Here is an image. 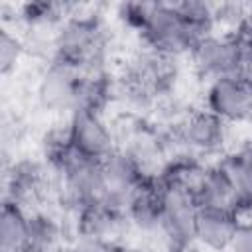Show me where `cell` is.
I'll list each match as a JSON object with an SVG mask.
<instances>
[{
    "instance_id": "cell-1",
    "label": "cell",
    "mask_w": 252,
    "mask_h": 252,
    "mask_svg": "<svg viewBox=\"0 0 252 252\" xmlns=\"http://www.w3.org/2000/svg\"><path fill=\"white\" fill-rule=\"evenodd\" d=\"M252 51V37L246 33H209L201 37L191 53L193 65L209 81L238 77L246 55Z\"/></svg>"
},
{
    "instance_id": "cell-2",
    "label": "cell",
    "mask_w": 252,
    "mask_h": 252,
    "mask_svg": "<svg viewBox=\"0 0 252 252\" xmlns=\"http://www.w3.org/2000/svg\"><path fill=\"white\" fill-rule=\"evenodd\" d=\"M138 30L142 32L148 47L165 57L191 51L197 43V37L185 24L175 4H144V16Z\"/></svg>"
},
{
    "instance_id": "cell-3",
    "label": "cell",
    "mask_w": 252,
    "mask_h": 252,
    "mask_svg": "<svg viewBox=\"0 0 252 252\" xmlns=\"http://www.w3.org/2000/svg\"><path fill=\"white\" fill-rule=\"evenodd\" d=\"M55 55L75 63L83 73H102L104 33L94 18L63 20L55 35Z\"/></svg>"
},
{
    "instance_id": "cell-4",
    "label": "cell",
    "mask_w": 252,
    "mask_h": 252,
    "mask_svg": "<svg viewBox=\"0 0 252 252\" xmlns=\"http://www.w3.org/2000/svg\"><path fill=\"white\" fill-rule=\"evenodd\" d=\"M161 213L159 232L169 244L171 252H183L195 242V217L197 201L189 187L159 179Z\"/></svg>"
},
{
    "instance_id": "cell-5",
    "label": "cell",
    "mask_w": 252,
    "mask_h": 252,
    "mask_svg": "<svg viewBox=\"0 0 252 252\" xmlns=\"http://www.w3.org/2000/svg\"><path fill=\"white\" fill-rule=\"evenodd\" d=\"M83 71L63 59L53 55L45 65L37 81V100L49 112H73L79 100V91L83 83Z\"/></svg>"
},
{
    "instance_id": "cell-6",
    "label": "cell",
    "mask_w": 252,
    "mask_h": 252,
    "mask_svg": "<svg viewBox=\"0 0 252 252\" xmlns=\"http://www.w3.org/2000/svg\"><path fill=\"white\" fill-rule=\"evenodd\" d=\"M100 169L104 179V203L126 215V209L134 193L148 179L144 175L142 163L136 159L132 152L114 150L100 161Z\"/></svg>"
},
{
    "instance_id": "cell-7",
    "label": "cell",
    "mask_w": 252,
    "mask_h": 252,
    "mask_svg": "<svg viewBox=\"0 0 252 252\" xmlns=\"http://www.w3.org/2000/svg\"><path fill=\"white\" fill-rule=\"evenodd\" d=\"M67 142L71 150L87 159L102 161L106 156L114 152V138L100 116L94 110H75L69 116V124L65 128Z\"/></svg>"
},
{
    "instance_id": "cell-8",
    "label": "cell",
    "mask_w": 252,
    "mask_h": 252,
    "mask_svg": "<svg viewBox=\"0 0 252 252\" xmlns=\"http://www.w3.org/2000/svg\"><path fill=\"white\" fill-rule=\"evenodd\" d=\"M207 110L222 122H248L252 112V94L240 77H222L209 81L205 94Z\"/></svg>"
},
{
    "instance_id": "cell-9",
    "label": "cell",
    "mask_w": 252,
    "mask_h": 252,
    "mask_svg": "<svg viewBox=\"0 0 252 252\" xmlns=\"http://www.w3.org/2000/svg\"><path fill=\"white\" fill-rule=\"evenodd\" d=\"M238 224L240 220L236 211L199 207L195 217V242L217 252L228 250Z\"/></svg>"
},
{
    "instance_id": "cell-10",
    "label": "cell",
    "mask_w": 252,
    "mask_h": 252,
    "mask_svg": "<svg viewBox=\"0 0 252 252\" xmlns=\"http://www.w3.org/2000/svg\"><path fill=\"white\" fill-rule=\"evenodd\" d=\"M183 144L197 154H215L226 142V122L213 112L199 110L191 114L181 126Z\"/></svg>"
},
{
    "instance_id": "cell-11",
    "label": "cell",
    "mask_w": 252,
    "mask_h": 252,
    "mask_svg": "<svg viewBox=\"0 0 252 252\" xmlns=\"http://www.w3.org/2000/svg\"><path fill=\"white\" fill-rule=\"evenodd\" d=\"M191 193L199 207H215V209H240L236 191L232 187V181L222 165L203 167L197 181L191 187Z\"/></svg>"
},
{
    "instance_id": "cell-12",
    "label": "cell",
    "mask_w": 252,
    "mask_h": 252,
    "mask_svg": "<svg viewBox=\"0 0 252 252\" xmlns=\"http://www.w3.org/2000/svg\"><path fill=\"white\" fill-rule=\"evenodd\" d=\"M45 185V171L37 161L22 159L12 165L6 179V199L26 207L33 201Z\"/></svg>"
},
{
    "instance_id": "cell-13",
    "label": "cell",
    "mask_w": 252,
    "mask_h": 252,
    "mask_svg": "<svg viewBox=\"0 0 252 252\" xmlns=\"http://www.w3.org/2000/svg\"><path fill=\"white\" fill-rule=\"evenodd\" d=\"M126 215L108 203H94L77 209V234L112 238L118 234Z\"/></svg>"
},
{
    "instance_id": "cell-14",
    "label": "cell",
    "mask_w": 252,
    "mask_h": 252,
    "mask_svg": "<svg viewBox=\"0 0 252 252\" xmlns=\"http://www.w3.org/2000/svg\"><path fill=\"white\" fill-rule=\"evenodd\" d=\"M30 213L26 207L4 199L0 211V252H24L28 242Z\"/></svg>"
},
{
    "instance_id": "cell-15",
    "label": "cell",
    "mask_w": 252,
    "mask_h": 252,
    "mask_svg": "<svg viewBox=\"0 0 252 252\" xmlns=\"http://www.w3.org/2000/svg\"><path fill=\"white\" fill-rule=\"evenodd\" d=\"M61 246V224L47 213H30L28 242L24 252H53Z\"/></svg>"
},
{
    "instance_id": "cell-16",
    "label": "cell",
    "mask_w": 252,
    "mask_h": 252,
    "mask_svg": "<svg viewBox=\"0 0 252 252\" xmlns=\"http://www.w3.org/2000/svg\"><path fill=\"white\" fill-rule=\"evenodd\" d=\"M228 173L240 207H252V146H246L226 158L222 163Z\"/></svg>"
},
{
    "instance_id": "cell-17",
    "label": "cell",
    "mask_w": 252,
    "mask_h": 252,
    "mask_svg": "<svg viewBox=\"0 0 252 252\" xmlns=\"http://www.w3.org/2000/svg\"><path fill=\"white\" fill-rule=\"evenodd\" d=\"M179 14L183 16L185 24L191 28L193 35L197 37V41L209 33H213V28H215V22H217V10L207 4V2H195V0H189V2H179L175 4Z\"/></svg>"
},
{
    "instance_id": "cell-18",
    "label": "cell",
    "mask_w": 252,
    "mask_h": 252,
    "mask_svg": "<svg viewBox=\"0 0 252 252\" xmlns=\"http://www.w3.org/2000/svg\"><path fill=\"white\" fill-rule=\"evenodd\" d=\"M22 51H24V47H22V41L18 39V35H14L10 30L2 28L0 30V69L4 75L16 67Z\"/></svg>"
},
{
    "instance_id": "cell-19",
    "label": "cell",
    "mask_w": 252,
    "mask_h": 252,
    "mask_svg": "<svg viewBox=\"0 0 252 252\" xmlns=\"http://www.w3.org/2000/svg\"><path fill=\"white\" fill-rule=\"evenodd\" d=\"M73 246L77 252H118L120 244L112 238H100V236H87V234H77Z\"/></svg>"
},
{
    "instance_id": "cell-20",
    "label": "cell",
    "mask_w": 252,
    "mask_h": 252,
    "mask_svg": "<svg viewBox=\"0 0 252 252\" xmlns=\"http://www.w3.org/2000/svg\"><path fill=\"white\" fill-rule=\"evenodd\" d=\"M230 252H252V222H240L230 242Z\"/></svg>"
},
{
    "instance_id": "cell-21",
    "label": "cell",
    "mask_w": 252,
    "mask_h": 252,
    "mask_svg": "<svg viewBox=\"0 0 252 252\" xmlns=\"http://www.w3.org/2000/svg\"><path fill=\"white\" fill-rule=\"evenodd\" d=\"M238 77L242 79V83L246 85V89H248L250 94H252V51L246 55V59H244V63H242V69H240Z\"/></svg>"
},
{
    "instance_id": "cell-22",
    "label": "cell",
    "mask_w": 252,
    "mask_h": 252,
    "mask_svg": "<svg viewBox=\"0 0 252 252\" xmlns=\"http://www.w3.org/2000/svg\"><path fill=\"white\" fill-rule=\"evenodd\" d=\"M53 252H77V248L73 244H61L59 248H55Z\"/></svg>"
},
{
    "instance_id": "cell-23",
    "label": "cell",
    "mask_w": 252,
    "mask_h": 252,
    "mask_svg": "<svg viewBox=\"0 0 252 252\" xmlns=\"http://www.w3.org/2000/svg\"><path fill=\"white\" fill-rule=\"evenodd\" d=\"M118 252H140V250H134V248H128V246H120Z\"/></svg>"
},
{
    "instance_id": "cell-24",
    "label": "cell",
    "mask_w": 252,
    "mask_h": 252,
    "mask_svg": "<svg viewBox=\"0 0 252 252\" xmlns=\"http://www.w3.org/2000/svg\"><path fill=\"white\" fill-rule=\"evenodd\" d=\"M248 122H252V112H250V118H248Z\"/></svg>"
}]
</instances>
